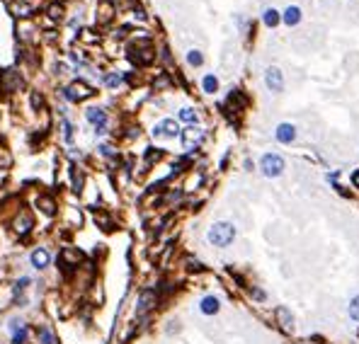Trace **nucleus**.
<instances>
[{
  "label": "nucleus",
  "mask_w": 359,
  "mask_h": 344,
  "mask_svg": "<svg viewBox=\"0 0 359 344\" xmlns=\"http://www.w3.org/2000/svg\"><path fill=\"white\" fill-rule=\"evenodd\" d=\"M236 240V228H233V223H214L211 228H209V242L214 245V247H228L231 242Z\"/></svg>",
  "instance_id": "nucleus-1"
},
{
  "label": "nucleus",
  "mask_w": 359,
  "mask_h": 344,
  "mask_svg": "<svg viewBox=\"0 0 359 344\" xmlns=\"http://www.w3.org/2000/svg\"><path fill=\"white\" fill-rule=\"evenodd\" d=\"M95 90L88 85V83H83V80H76L73 85H68L66 90H63V97L68 100V102H83V100H88V97H93Z\"/></svg>",
  "instance_id": "nucleus-2"
},
{
  "label": "nucleus",
  "mask_w": 359,
  "mask_h": 344,
  "mask_svg": "<svg viewBox=\"0 0 359 344\" xmlns=\"http://www.w3.org/2000/svg\"><path fill=\"white\" fill-rule=\"evenodd\" d=\"M260 170H262V175L265 177H279L284 170V160L282 155H274V153H267L262 155V160H260Z\"/></svg>",
  "instance_id": "nucleus-3"
},
{
  "label": "nucleus",
  "mask_w": 359,
  "mask_h": 344,
  "mask_svg": "<svg viewBox=\"0 0 359 344\" xmlns=\"http://www.w3.org/2000/svg\"><path fill=\"white\" fill-rule=\"evenodd\" d=\"M180 138H182V145L192 150V148H197V145L202 143V138H204V131H202L199 126H187L185 131H182V133H180Z\"/></svg>",
  "instance_id": "nucleus-4"
},
{
  "label": "nucleus",
  "mask_w": 359,
  "mask_h": 344,
  "mask_svg": "<svg viewBox=\"0 0 359 344\" xmlns=\"http://www.w3.org/2000/svg\"><path fill=\"white\" fill-rule=\"evenodd\" d=\"M29 262H32V267H34V269H39V272H41V269H46V267H49L51 254H49V250H46V247H37L34 252L29 254Z\"/></svg>",
  "instance_id": "nucleus-5"
},
{
  "label": "nucleus",
  "mask_w": 359,
  "mask_h": 344,
  "mask_svg": "<svg viewBox=\"0 0 359 344\" xmlns=\"http://www.w3.org/2000/svg\"><path fill=\"white\" fill-rule=\"evenodd\" d=\"M177 133H180V126H177L175 119H165V121H160L158 126L153 128V136H168V138H175Z\"/></svg>",
  "instance_id": "nucleus-6"
},
{
  "label": "nucleus",
  "mask_w": 359,
  "mask_h": 344,
  "mask_svg": "<svg viewBox=\"0 0 359 344\" xmlns=\"http://www.w3.org/2000/svg\"><path fill=\"white\" fill-rule=\"evenodd\" d=\"M265 83H267V88H269L272 92H282V88H284L282 71H279V68H269L267 75H265Z\"/></svg>",
  "instance_id": "nucleus-7"
},
{
  "label": "nucleus",
  "mask_w": 359,
  "mask_h": 344,
  "mask_svg": "<svg viewBox=\"0 0 359 344\" xmlns=\"http://www.w3.org/2000/svg\"><path fill=\"white\" fill-rule=\"evenodd\" d=\"M85 119H88L95 128L107 126V114H105L100 107H90V109H88V112H85Z\"/></svg>",
  "instance_id": "nucleus-8"
},
{
  "label": "nucleus",
  "mask_w": 359,
  "mask_h": 344,
  "mask_svg": "<svg viewBox=\"0 0 359 344\" xmlns=\"http://www.w3.org/2000/svg\"><path fill=\"white\" fill-rule=\"evenodd\" d=\"M199 310H202L204 315H216V313L221 310V301H219L216 296H204L202 303H199Z\"/></svg>",
  "instance_id": "nucleus-9"
},
{
  "label": "nucleus",
  "mask_w": 359,
  "mask_h": 344,
  "mask_svg": "<svg viewBox=\"0 0 359 344\" xmlns=\"http://www.w3.org/2000/svg\"><path fill=\"white\" fill-rule=\"evenodd\" d=\"M274 136H277L279 143H291L296 138V128H294V124H279Z\"/></svg>",
  "instance_id": "nucleus-10"
},
{
  "label": "nucleus",
  "mask_w": 359,
  "mask_h": 344,
  "mask_svg": "<svg viewBox=\"0 0 359 344\" xmlns=\"http://www.w3.org/2000/svg\"><path fill=\"white\" fill-rule=\"evenodd\" d=\"M129 58H131L133 63H151V61H153L151 46H146V49H138V46H133L131 51H129Z\"/></svg>",
  "instance_id": "nucleus-11"
},
{
  "label": "nucleus",
  "mask_w": 359,
  "mask_h": 344,
  "mask_svg": "<svg viewBox=\"0 0 359 344\" xmlns=\"http://www.w3.org/2000/svg\"><path fill=\"white\" fill-rule=\"evenodd\" d=\"M37 342L39 344H56V335L49 325H37Z\"/></svg>",
  "instance_id": "nucleus-12"
},
{
  "label": "nucleus",
  "mask_w": 359,
  "mask_h": 344,
  "mask_svg": "<svg viewBox=\"0 0 359 344\" xmlns=\"http://www.w3.org/2000/svg\"><path fill=\"white\" fill-rule=\"evenodd\" d=\"M32 228H34V221H32V216H29V214H22V216H17V221H15V230H17L19 235H27Z\"/></svg>",
  "instance_id": "nucleus-13"
},
{
  "label": "nucleus",
  "mask_w": 359,
  "mask_h": 344,
  "mask_svg": "<svg viewBox=\"0 0 359 344\" xmlns=\"http://www.w3.org/2000/svg\"><path fill=\"white\" fill-rule=\"evenodd\" d=\"M155 306V291H143L141 293V298H138V313H146V310H151Z\"/></svg>",
  "instance_id": "nucleus-14"
},
{
  "label": "nucleus",
  "mask_w": 359,
  "mask_h": 344,
  "mask_svg": "<svg viewBox=\"0 0 359 344\" xmlns=\"http://www.w3.org/2000/svg\"><path fill=\"white\" fill-rule=\"evenodd\" d=\"M37 206L44 211V214H46V216H54V214H56V201L51 199V197H39Z\"/></svg>",
  "instance_id": "nucleus-15"
},
{
  "label": "nucleus",
  "mask_w": 359,
  "mask_h": 344,
  "mask_svg": "<svg viewBox=\"0 0 359 344\" xmlns=\"http://www.w3.org/2000/svg\"><path fill=\"white\" fill-rule=\"evenodd\" d=\"M27 337H29V330L24 323L12 330V344H27Z\"/></svg>",
  "instance_id": "nucleus-16"
},
{
  "label": "nucleus",
  "mask_w": 359,
  "mask_h": 344,
  "mask_svg": "<svg viewBox=\"0 0 359 344\" xmlns=\"http://www.w3.org/2000/svg\"><path fill=\"white\" fill-rule=\"evenodd\" d=\"M299 19H301V10H299V7L291 5V7L284 10V22H286V24H296Z\"/></svg>",
  "instance_id": "nucleus-17"
},
{
  "label": "nucleus",
  "mask_w": 359,
  "mask_h": 344,
  "mask_svg": "<svg viewBox=\"0 0 359 344\" xmlns=\"http://www.w3.org/2000/svg\"><path fill=\"white\" fill-rule=\"evenodd\" d=\"M202 88H204V92L214 95V92L219 90V80H216V75H204V80H202Z\"/></svg>",
  "instance_id": "nucleus-18"
},
{
  "label": "nucleus",
  "mask_w": 359,
  "mask_h": 344,
  "mask_svg": "<svg viewBox=\"0 0 359 344\" xmlns=\"http://www.w3.org/2000/svg\"><path fill=\"white\" fill-rule=\"evenodd\" d=\"M180 121H185V124H189V126H194L197 124V112L194 109H180Z\"/></svg>",
  "instance_id": "nucleus-19"
},
{
  "label": "nucleus",
  "mask_w": 359,
  "mask_h": 344,
  "mask_svg": "<svg viewBox=\"0 0 359 344\" xmlns=\"http://www.w3.org/2000/svg\"><path fill=\"white\" fill-rule=\"evenodd\" d=\"M187 63H189V66H194V68H199V66L204 63V56H202V51L192 49V51L187 54Z\"/></svg>",
  "instance_id": "nucleus-20"
},
{
  "label": "nucleus",
  "mask_w": 359,
  "mask_h": 344,
  "mask_svg": "<svg viewBox=\"0 0 359 344\" xmlns=\"http://www.w3.org/2000/svg\"><path fill=\"white\" fill-rule=\"evenodd\" d=\"M29 284H32V279H29V276H19L17 281H15V286H12V291H15V296H19V293H24Z\"/></svg>",
  "instance_id": "nucleus-21"
},
{
  "label": "nucleus",
  "mask_w": 359,
  "mask_h": 344,
  "mask_svg": "<svg viewBox=\"0 0 359 344\" xmlns=\"http://www.w3.org/2000/svg\"><path fill=\"white\" fill-rule=\"evenodd\" d=\"M265 24H267V27H277V24H279V12H277V10H272V7H269V10H265Z\"/></svg>",
  "instance_id": "nucleus-22"
},
{
  "label": "nucleus",
  "mask_w": 359,
  "mask_h": 344,
  "mask_svg": "<svg viewBox=\"0 0 359 344\" xmlns=\"http://www.w3.org/2000/svg\"><path fill=\"white\" fill-rule=\"evenodd\" d=\"M277 315H279V320L284 323V327H294V318H291L289 308H279L277 310Z\"/></svg>",
  "instance_id": "nucleus-23"
},
{
  "label": "nucleus",
  "mask_w": 359,
  "mask_h": 344,
  "mask_svg": "<svg viewBox=\"0 0 359 344\" xmlns=\"http://www.w3.org/2000/svg\"><path fill=\"white\" fill-rule=\"evenodd\" d=\"M105 85H107V88H119V85H121V75H117V73L105 75Z\"/></svg>",
  "instance_id": "nucleus-24"
},
{
  "label": "nucleus",
  "mask_w": 359,
  "mask_h": 344,
  "mask_svg": "<svg viewBox=\"0 0 359 344\" xmlns=\"http://www.w3.org/2000/svg\"><path fill=\"white\" fill-rule=\"evenodd\" d=\"M350 315H352V320L359 323V296H355L352 303H350Z\"/></svg>",
  "instance_id": "nucleus-25"
},
{
  "label": "nucleus",
  "mask_w": 359,
  "mask_h": 344,
  "mask_svg": "<svg viewBox=\"0 0 359 344\" xmlns=\"http://www.w3.org/2000/svg\"><path fill=\"white\" fill-rule=\"evenodd\" d=\"M63 138H66V141H73V126H71L68 119H63Z\"/></svg>",
  "instance_id": "nucleus-26"
},
{
  "label": "nucleus",
  "mask_w": 359,
  "mask_h": 344,
  "mask_svg": "<svg viewBox=\"0 0 359 344\" xmlns=\"http://www.w3.org/2000/svg\"><path fill=\"white\" fill-rule=\"evenodd\" d=\"M46 12H49L51 17L56 19V17H61V15H63V7H61V5H51V7L46 10Z\"/></svg>",
  "instance_id": "nucleus-27"
},
{
  "label": "nucleus",
  "mask_w": 359,
  "mask_h": 344,
  "mask_svg": "<svg viewBox=\"0 0 359 344\" xmlns=\"http://www.w3.org/2000/svg\"><path fill=\"white\" fill-rule=\"evenodd\" d=\"M252 298H255V301H265L267 293L265 291H260V289H252Z\"/></svg>",
  "instance_id": "nucleus-28"
},
{
  "label": "nucleus",
  "mask_w": 359,
  "mask_h": 344,
  "mask_svg": "<svg viewBox=\"0 0 359 344\" xmlns=\"http://www.w3.org/2000/svg\"><path fill=\"white\" fill-rule=\"evenodd\" d=\"M32 105H34V107H41V105H44V100H41V95H37V92H34V95H32Z\"/></svg>",
  "instance_id": "nucleus-29"
},
{
  "label": "nucleus",
  "mask_w": 359,
  "mask_h": 344,
  "mask_svg": "<svg viewBox=\"0 0 359 344\" xmlns=\"http://www.w3.org/2000/svg\"><path fill=\"white\" fill-rule=\"evenodd\" d=\"M100 153H102V155H107V158H112V155H114V150L110 148V145H100Z\"/></svg>",
  "instance_id": "nucleus-30"
},
{
  "label": "nucleus",
  "mask_w": 359,
  "mask_h": 344,
  "mask_svg": "<svg viewBox=\"0 0 359 344\" xmlns=\"http://www.w3.org/2000/svg\"><path fill=\"white\" fill-rule=\"evenodd\" d=\"M163 85H170V80L163 75V78H158V83H155V88H163Z\"/></svg>",
  "instance_id": "nucleus-31"
},
{
  "label": "nucleus",
  "mask_w": 359,
  "mask_h": 344,
  "mask_svg": "<svg viewBox=\"0 0 359 344\" xmlns=\"http://www.w3.org/2000/svg\"><path fill=\"white\" fill-rule=\"evenodd\" d=\"M352 184H355V187H359V170H355V172H352Z\"/></svg>",
  "instance_id": "nucleus-32"
}]
</instances>
